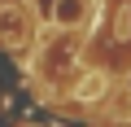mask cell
Instances as JSON below:
<instances>
[{
	"mask_svg": "<svg viewBox=\"0 0 131 127\" xmlns=\"http://www.w3.org/2000/svg\"><path fill=\"white\" fill-rule=\"evenodd\" d=\"M52 22L61 31H74L88 22V0H57V9H52Z\"/></svg>",
	"mask_w": 131,
	"mask_h": 127,
	"instance_id": "obj_1",
	"label": "cell"
},
{
	"mask_svg": "<svg viewBox=\"0 0 131 127\" xmlns=\"http://www.w3.org/2000/svg\"><path fill=\"white\" fill-rule=\"evenodd\" d=\"M127 92H131V75H127Z\"/></svg>",
	"mask_w": 131,
	"mask_h": 127,
	"instance_id": "obj_4",
	"label": "cell"
},
{
	"mask_svg": "<svg viewBox=\"0 0 131 127\" xmlns=\"http://www.w3.org/2000/svg\"><path fill=\"white\" fill-rule=\"evenodd\" d=\"M52 9H57V0H35V13H44V18H52Z\"/></svg>",
	"mask_w": 131,
	"mask_h": 127,
	"instance_id": "obj_3",
	"label": "cell"
},
{
	"mask_svg": "<svg viewBox=\"0 0 131 127\" xmlns=\"http://www.w3.org/2000/svg\"><path fill=\"white\" fill-rule=\"evenodd\" d=\"M101 92H105V75H96V70H92V75H83V79H79V96H88V101H92V96H101Z\"/></svg>",
	"mask_w": 131,
	"mask_h": 127,
	"instance_id": "obj_2",
	"label": "cell"
}]
</instances>
